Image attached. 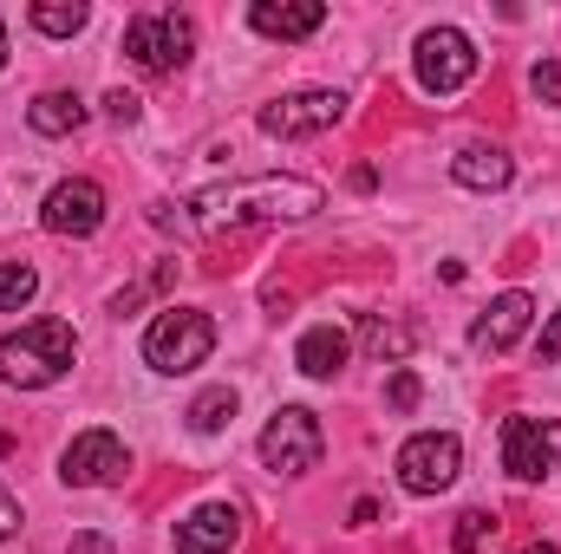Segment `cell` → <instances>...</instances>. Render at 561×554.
<instances>
[{
    "label": "cell",
    "instance_id": "cell-17",
    "mask_svg": "<svg viewBox=\"0 0 561 554\" xmlns=\"http://www.w3.org/2000/svg\"><path fill=\"white\" fill-rule=\"evenodd\" d=\"M26 125H33L39 138H72V131L85 125V99H79V92H39V99L26 105Z\"/></svg>",
    "mask_w": 561,
    "mask_h": 554
},
{
    "label": "cell",
    "instance_id": "cell-3",
    "mask_svg": "<svg viewBox=\"0 0 561 554\" xmlns=\"http://www.w3.org/2000/svg\"><path fill=\"white\" fill-rule=\"evenodd\" d=\"M209 353H216V320L196 313V307H163V313L144 326V366L163 372V379L196 372Z\"/></svg>",
    "mask_w": 561,
    "mask_h": 554
},
{
    "label": "cell",
    "instance_id": "cell-8",
    "mask_svg": "<svg viewBox=\"0 0 561 554\" xmlns=\"http://www.w3.org/2000/svg\"><path fill=\"white\" fill-rule=\"evenodd\" d=\"M39 229L59 235V242H85V235H99V229H105V189H99L92 176H66V183H53L46 203H39Z\"/></svg>",
    "mask_w": 561,
    "mask_h": 554
},
{
    "label": "cell",
    "instance_id": "cell-29",
    "mask_svg": "<svg viewBox=\"0 0 561 554\" xmlns=\"http://www.w3.org/2000/svg\"><path fill=\"white\" fill-rule=\"evenodd\" d=\"M353 522H359V529H366V522H379V503H373V496H359V503H353Z\"/></svg>",
    "mask_w": 561,
    "mask_h": 554
},
{
    "label": "cell",
    "instance_id": "cell-11",
    "mask_svg": "<svg viewBox=\"0 0 561 554\" xmlns=\"http://www.w3.org/2000/svg\"><path fill=\"white\" fill-rule=\"evenodd\" d=\"M503 470L516 483H549L556 476V437L542 417H503Z\"/></svg>",
    "mask_w": 561,
    "mask_h": 554
},
{
    "label": "cell",
    "instance_id": "cell-19",
    "mask_svg": "<svg viewBox=\"0 0 561 554\" xmlns=\"http://www.w3.org/2000/svg\"><path fill=\"white\" fill-rule=\"evenodd\" d=\"M85 20H92L85 0H39V7H33V26H39L46 39H72V33H85Z\"/></svg>",
    "mask_w": 561,
    "mask_h": 554
},
{
    "label": "cell",
    "instance_id": "cell-16",
    "mask_svg": "<svg viewBox=\"0 0 561 554\" xmlns=\"http://www.w3.org/2000/svg\"><path fill=\"white\" fill-rule=\"evenodd\" d=\"M346 353H353V339H346V326H307L300 333V346H294V366L307 372V379H333L340 366H346Z\"/></svg>",
    "mask_w": 561,
    "mask_h": 554
},
{
    "label": "cell",
    "instance_id": "cell-20",
    "mask_svg": "<svg viewBox=\"0 0 561 554\" xmlns=\"http://www.w3.org/2000/svg\"><path fill=\"white\" fill-rule=\"evenodd\" d=\"M229 417H236V392H229V385H209V392H196V405H190V430H196V437H216V430H229Z\"/></svg>",
    "mask_w": 561,
    "mask_h": 554
},
{
    "label": "cell",
    "instance_id": "cell-15",
    "mask_svg": "<svg viewBox=\"0 0 561 554\" xmlns=\"http://www.w3.org/2000/svg\"><path fill=\"white\" fill-rule=\"evenodd\" d=\"M450 176L463 183V189H510V176H516V163H510V150H496V143H463L457 157H450Z\"/></svg>",
    "mask_w": 561,
    "mask_h": 554
},
{
    "label": "cell",
    "instance_id": "cell-4",
    "mask_svg": "<svg viewBox=\"0 0 561 554\" xmlns=\"http://www.w3.org/2000/svg\"><path fill=\"white\" fill-rule=\"evenodd\" d=\"M125 53L138 59L144 72H176V66H190V53H196V26H190V13H176V7H150V13H138V20L125 26Z\"/></svg>",
    "mask_w": 561,
    "mask_h": 554
},
{
    "label": "cell",
    "instance_id": "cell-12",
    "mask_svg": "<svg viewBox=\"0 0 561 554\" xmlns=\"http://www.w3.org/2000/svg\"><path fill=\"white\" fill-rule=\"evenodd\" d=\"M529 320H536V300H529L523 287H510V293H496V300L477 313L470 346H477V353H510V346L529 333Z\"/></svg>",
    "mask_w": 561,
    "mask_h": 554
},
{
    "label": "cell",
    "instance_id": "cell-1",
    "mask_svg": "<svg viewBox=\"0 0 561 554\" xmlns=\"http://www.w3.org/2000/svg\"><path fill=\"white\" fill-rule=\"evenodd\" d=\"M327 209V189L307 176H242V183H209L196 189L183 209L157 203L150 222L176 229V235H222V229H255V222H307Z\"/></svg>",
    "mask_w": 561,
    "mask_h": 554
},
{
    "label": "cell",
    "instance_id": "cell-21",
    "mask_svg": "<svg viewBox=\"0 0 561 554\" xmlns=\"http://www.w3.org/2000/svg\"><path fill=\"white\" fill-rule=\"evenodd\" d=\"M33 293H39V268L33 262H0V313L33 307Z\"/></svg>",
    "mask_w": 561,
    "mask_h": 554
},
{
    "label": "cell",
    "instance_id": "cell-31",
    "mask_svg": "<svg viewBox=\"0 0 561 554\" xmlns=\"http://www.w3.org/2000/svg\"><path fill=\"white\" fill-rule=\"evenodd\" d=\"M0 66H7V26H0Z\"/></svg>",
    "mask_w": 561,
    "mask_h": 554
},
{
    "label": "cell",
    "instance_id": "cell-24",
    "mask_svg": "<svg viewBox=\"0 0 561 554\" xmlns=\"http://www.w3.org/2000/svg\"><path fill=\"white\" fill-rule=\"evenodd\" d=\"M529 92H536L542 105H561V59H536V72H529Z\"/></svg>",
    "mask_w": 561,
    "mask_h": 554
},
{
    "label": "cell",
    "instance_id": "cell-30",
    "mask_svg": "<svg viewBox=\"0 0 561 554\" xmlns=\"http://www.w3.org/2000/svg\"><path fill=\"white\" fill-rule=\"evenodd\" d=\"M529 554H561L556 542H529Z\"/></svg>",
    "mask_w": 561,
    "mask_h": 554
},
{
    "label": "cell",
    "instance_id": "cell-9",
    "mask_svg": "<svg viewBox=\"0 0 561 554\" xmlns=\"http://www.w3.org/2000/svg\"><path fill=\"white\" fill-rule=\"evenodd\" d=\"M125 470H131V450L112 430H79L59 450V483L66 489H105V483H125Z\"/></svg>",
    "mask_w": 561,
    "mask_h": 554
},
{
    "label": "cell",
    "instance_id": "cell-2",
    "mask_svg": "<svg viewBox=\"0 0 561 554\" xmlns=\"http://www.w3.org/2000/svg\"><path fill=\"white\" fill-rule=\"evenodd\" d=\"M79 359V333L66 320H33L20 333L0 339V385H20V392H46L72 372Z\"/></svg>",
    "mask_w": 561,
    "mask_h": 554
},
{
    "label": "cell",
    "instance_id": "cell-7",
    "mask_svg": "<svg viewBox=\"0 0 561 554\" xmlns=\"http://www.w3.org/2000/svg\"><path fill=\"white\" fill-rule=\"evenodd\" d=\"M340 118H346V92H327V85H313V92H287V99H268V105L255 112L262 138H320V131H333Z\"/></svg>",
    "mask_w": 561,
    "mask_h": 554
},
{
    "label": "cell",
    "instance_id": "cell-18",
    "mask_svg": "<svg viewBox=\"0 0 561 554\" xmlns=\"http://www.w3.org/2000/svg\"><path fill=\"white\" fill-rule=\"evenodd\" d=\"M359 346H366L379 366H405L412 346H419V333L399 326V320H386V313H366V320H359Z\"/></svg>",
    "mask_w": 561,
    "mask_h": 554
},
{
    "label": "cell",
    "instance_id": "cell-22",
    "mask_svg": "<svg viewBox=\"0 0 561 554\" xmlns=\"http://www.w3.org/2000/svg\"><path fill=\"white\" fill-rule=\"evenodd\" d=\"M419 399H424L419 372H412V366H399V372L386 379V405H392V412H419Z\"/></svg>",
    "mask_w": 561,
    "mask_h": 554
},
{
    "label": "cell",
    "instance_id": "cell-28",
    "mask_svg": "<svg viewBox=\"0 0 561 554\" xmlns=\"http://www.w3.org/2000/svg\"><path fill=\"white\" fill-rule=\"evenodd\" d=\"M72 554H112L105 535H72Z\"/></svg>",
    "mask_w": 561,
    "mask_h": 554
},
{
    "label": "cell",
    "instance_id": "cell-14",
    "mask_svg": "<svg viewBox=\"0 0 561 554\" xmlns=\"http://www.w3.org/2000/svg\"><path fill=\"white\" fill-rule=\"evenodd\" d=\"M249 26L262 39H307V33L327 26V7L320 0H255L249 7Z\"/></svg>",
    "mask_w": 561,
    "mask_h": 554
},
{
    "label": "cell",
    "instance_id": "cell-6",
    "mask_svg": "<svg viewBox=\"0 0 561 554\" xmlns=\"http://www.w3.org/2000/svg\"><path fill=\"white\" fill-rule=\"evenodd\" d=\"M262 463L275 470V476H307V470H320V450H327V437H320V417L307 412V405H280L268 417V430H262Z\"/></svg>",
    "mask_w": 561,
    "mask_h": 554
},
{
    "label": "cell",
    "instance_id": "cell-13",
    "mask_svg": "<svg viewBox=\"0 0 561 554\" xmlns=\"http://www.w3.org/2000/svg\"><path fill=\"white\" fill-rule=\"evenodd\" d=\"M242 542V509L236 503H203L176 522V549L183 554H236Z\"/></svg>",
    "mask_w": 561,
    "mask_h": 554
},
{
    "label": "cell",
    "instance_id": "cell-26",
    "mask_svg": "<svg viewBox=\"0 0 561 554\" xmlns=\"http://www.w3.org/2000/svg\"><path fill=\"white\" fill-rule=\"evenodd\" d=\"M536 359L542 366H561V307H556V320L542 326V339H536Z\"/></svg>",
    "mask_w": 561,
    "mask_h": 554
},
{
    "label": "cell",
    "instance_id": "cell-27",
    "mask_svg": "<svg viewBox=\"0 0 561 554\" xmlns=\"http://www.w3.org/2000/svg\"><path fill=\"white\" fill-rule=\"evenodd\" d=\"M13 529H20V503H13V496H7V489H0V542H7V535H13Z\"/></svg>",
    "mask_w": 561,
    "mask_h": 554
},
{
    "label": "cell",
    "instance_id": "cell-23",
    "mask_svg": "<svg viewBox=\"0 0 561 554\" xmlns=\"http://www.w3.org/2000/svg\"><path fill=\"white\" fill-rule=\"evenodd\" d=\"M490 529H496V516H490V509H463V516H457V554H477Z\"/></svg>",
    "mask_w": 561,
    "mask_h": 554
},
{
    "label": "cell",
    "instance_id": "cell-25",
    "mask_svg": "<svg viewBox=\"0 0 561 554\" xmlns=\"http://www.w3.org/2000/svg\"><path fill=\"white\" fill-rule=\"evenodd\" d=\"M138 92H105V118H112V125H138Z\"/></svg>",
    "mask_w": 561,
    "mask_h": 554
},
{
    "label": "cell",
    "instance_id": "cell-10",
    "mask_svg": "<svg viewBox=\"0 0 561 554\" xmlns=\"http://www.w3.org/2000/svg\"><path fill=\"white\" fill-rule=\"evenodd\" d=\"M457 470H463V443H457L450 430H419V437L399 450V483H405L412 496H437V489H450Z\"/></svg>",
    "mask_w": 561,
    "mask_h": 554
},
{
    "label": "cell",
    "instance_id": "cell-5",
    "mask_svg": "<svg viewBox=\"0 0 561 554\" xmlns=\"http://www.w3.org/2000/svg\"><path fill=\"white\" fill-rule=\"evenodd\" d=\"M412 72H419V85L431 99L463 92V85L477 79V46H470V33H457V26H424L419 46H412Z\"/></svg>",
    "mask_w": 561,
    "mask_h": 554
}]
</instances>
